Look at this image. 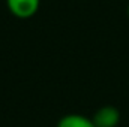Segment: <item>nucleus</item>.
<instances>
[{
    "instance_id": "f257e3e1",
    "label": "nucleus",
    "mask_w": 129,
    "mask_h": 127,
    "mask_svg": "<svg viewBox=\"0 0 129 127\" xmlns=\"http://www.w3.org/2000/svg\"><path fill=\"white\" fill-rule=\"evenodd\" d=\"M41 0H6V6L9 12L21 20L32 18L38 12Z\"/></svg>"
},
{
    "instance_id": "f03ea898",
    "label": "nucleus",
    "mask_w": 129,
    "mask_h": 127,
    "mask_svg": "<svg viewBox=\"0 0 129 127\" xmlns=\"http://www.w3.org/2000/svg\"><path fill=\"white\" fill-rule=\"evenodd\" d=\"M92 121L95 127H117L120 123V111L116 106L105 105L93 114Z\"/></svg>"
},
{
    "instance_id": "7ed1b4c3",
    "label": "nucleus",
    "mask_w": 129,
    "mask_h": 127,
    "mask_svg": "<svg viewBox=\"0 0 129 127\" xmlns=\"http://www.w3.org/2000/svg\"><path fill=\"white\" fill-rule=\"evenodd\" d=\"M56 127H95L92 118L81 114H68L62 117Z\"/></svg>"
},
{
    "instance_id": "20e7f679",
    "label": "nucleus",
    "mask_w": 129,
    "mask_h": 127,
    "mask_svg": "<svg viewBox=\"0 0 129 127\" xmlns=\"http://www.w3.org/2000/svg\"><path fill=\"white\" fill-rule=\"evenodd\" d=\"M128 17H129V5H128Z\"/></svg>"
}]
</instances>
